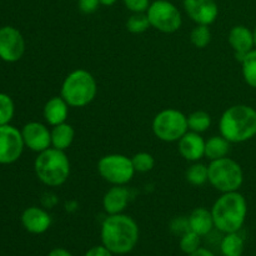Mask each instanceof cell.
<instances>
[{"instance_id":"cell-38","label":"cell","mask_w":256,"mask_h":256,"mask_svg":"<svg viewBox=\"0 0 256 256\" xmlns=\"http://www.w3.org/2000/svg\"><path fill=\"white\" fill-rule=\"evenodd\" d=\"M252 34H254V42H255V46H256V28L254 29V32H252Z\"/></svg>"},{"instance_id":"cell-12","label":"cell","mask_w":256,"mask_h":256,"mask_svg":"<svg viewBox=\"0 0 256 256\" xmlns=\"http://www.w3.org/2000/svg\"><path fill=\"white\" fill-rule=\"evenodd\" d=\"M22 140L25 148L34 152H42L52 148V132L46 125L39 122H30L22 126Z\"/></svg>"},{"instance_id":"cell-18","label":"cell","mask_w":256,"mask_h":256,"mask_svg":"<svg viewBox=\"0 0 256 256\" xmlns=\"http://www.w3.org/2000/svg\"><path fill=\"white\" fill-rule=\"evenodd\" d=\"M69 105L62 96H54L48 100L44 105L42 115L50 126L66 122L69 115Z\"/></svg>"},{"instance_id":"cell-13","label":"cell","mask_w":256,"mask_h":256,"mask_svg":"<svg viewBox=\"0 0 256 256\" xmlns=\"http://www.w3.org/2000/svg\"><path fill=\"white\" fill-rule=\"evenodd\" d=\"M184 10L196 25H212L219 16L215 0H184Z\"/></svg>"},{"instance_id":"cell-15","label":"cell","mask_w":256,"mask_h":256,"mask_svg":"<svg viewBox=\"0 0 256 256\" xmlns=\"http://www.w3.org/2000/svg\"><path fill=\"white\" fill-rule=\"evenodd\" d=\"M228 42L235 52V56L239 62H242L245 55L252 52L255 46L254 34L245 25H236V26L232 28V30L229 32V36H228Z\"/></svg>"},{"instance_id":"cell-6","label":"cell","mask_w":256,"mask_h":256,"mask_svg":"<svg viewBox=\"0 0 256 256\" xmlns=\"http://www.w3.org/2000/svg\"><path fill=\"white\" fill-rule=\"evenodd\" d=\"M208 172H209L208 182L222 194L239 192L244 182V172L240 164L228 156L210 162V164L208 165Z\"/></svg>"},{"instance_id":"cell-8","label":"cell","mask_w":256,"mask_h":256,"mask_svg":"<svg viewBox=\"0 0 256 256\" xmlns=\"http://www.w3.org/2000/svg\"><path fill=\"white\" fill-rule=\"evenodd\" d=\"M98 172L112 185H126L136 172L132 158L122 154H108L98 162Z\"/></svg>"},{"instance_id":"cell-28","label":"cell","mask_w":256,"mask_h":256,"mask_svg":"<svg viewBox=\"0 0 256 256\" xmlns=\"http://www.w3.org/2000/svg\"><path fill=\"white\" fill-rule=\"evenodd\" d=\"M15 114V104L5 92H0V126L10 124Z\"/></svg>"},{"instance_id":"cell-36","label":"cell","mask_w":256,"mask_h":256,"mask_svg":"<svg viewBox=\"0 0 256 256\" xmlns=\"http://www.w3.org/2000/svg\"><path fill=\"white\" fill-rule=\"evenodd\" d=\"M189 256H215V255L212 254L210 250L204 249V248H200V249H198L196 252H192V254H190Z\"/></svg>"},{"instance_id":"cell-10","label":"cell","mask_w":256,"mask_h":256,"mask_svg":"<svg viewBox=\"0 0 256 256\" xmlns=\"http://www.w3.org/2000/svg\"><path fill=\"white\" fill-rule=\"evenodd\" d=\"M24 148L22 130L10 124L0 126V164L9 165L18 162Z\"/></svg>"},{"instance_id":"cell-30","label":"cell","mask_w":256,"mask_h":256,"mask_svg":"<svg viewBox=\"0 0 256 256\" xmlns=\"http://www.w3.org/2000/svg\"><path fill=\"white\" fill-rule=\"evenodd\" d=\"M132 165L136 172H149L155 166V159L149 152H138L132 158Z\"/></svg>"},{"instance_id":"cell-22","label":"cell","mask_w":256,"mask_h":256,"mask_svg":"<svg viewBox=\"0 0 256 256\" xmlns=\"http://www.w3.org/2000/svg\"><path fill=\"white\" fill-rule=\"evenodd\" d=\"M220 252L222 256H242L244 252V239L239 232H228L220 242Z\"/></svg>"},{"instance_id":"cell-33","label":"cell","mask_w":256,"mask_h":256,"mask_svg":"<svg viewBox=\"0 0 256 256\" xmlns=\"http://www.w3.org/2000/svg\"><path fill=\"white\" fill-rule=\"evenodd\" d=\"M78 5H79V9L84 14H92V12L98 10L100 5V0H79Z\"/></svg>"},{"instance_id":"cell-25","label":"cell","mask_w":256,"mask_h":256,"mask_svg":"<svg viewBox=\"0 0 256 256\" xmlns=\"http://www.w3.org/2000/svg\"><path fill=\"white\" fill-rule=\"evenodd\" d=\"M188 182H190L194 186H202L209 179V172H208V166L202 162H195L189 169L186 170L185 174Z\"/></svg>"},{"instance_id":"cell-27","label":"cell","mask_w":256,"mask_h":256,"mask_svg":"<svg viewBox=\"0 0 256 256\" xmlns=\"http://www.w3.org/2000/svg\"><path fill=\"white\" fill-rule=\"evenodd\" d=\"M150 28L146 12H134L126 22V29L132 34H142Z\"/></svg>"},{"instance_id":"cell-35","label":"cell","mask_w":256,"mask_h":256,"mask_svg":"<svg viewBox=\"0 0 256 256\" xmlns=\"http://www.w3.org/2000/svg\"><path fill=\"white\" fill-rule=\"evenodd\" d=\"M48 256H72V254L70 252H68L66 249H62V248H55V249H52L49 252Z\"/></svg>"},{"instance_id":"cell-1","label":"cell","mask_w":256,"mask_h":256,"mask_svg":"<svg viewBox=\"0 0 256 256\" xmlns=\"http://www.w3.org/2000/svg\"><path fill=\"white\" fill-rule=\"evenodd\" d=\"M102 242L112 254L124 255L132 252L139 242V226L129 215H108L100 230Z\"/></svg>"},{"instance_id":"cell-7","label":"cell","mask_w":256,"mask_h":256,"mask_svg":"<svg viewBox=\"0 0 256 256\" xmlns=\"http://www.w3.org/2000/svg\"><path fill=\"white\" fill-rule=\"evenodd\" d=\"M152 132L165 142H179L188 132V116L176 109H164L155 115L152 120Z\"/></svg>"},{"instance_id":"cell-4","label":"cell","mask_w":256,"mask_h":256,"mask_svg":"<svg viewBox=\"0 0 256 256\" xmlns=\"http://www.w3.org/2000/svg\"><path fill=\"white\" fill-rule=\"evenodd\" d=\"M36 178L49 188L62 186L70 175V162L65 152L49 148L39 152L34 162Z\"/></svg>"},{"instance_id":"cell-37","label":"cell","mask_w":256,"mask_h":256,"mask_svg":"<svg viewBox=\"0 0 256 256\" xmlns=\"http://www.w3.org/2000/svg\"><path fill=\"white\" fill-rule=\"evenodd\" d=\"M118 0H100V5H104V6H112Z\"/></svg>"},{"instance_id":"cell-20","label":"cell","mask_w":256,"mask_h":256,"mask_svg":"<svg viewBox=\"0 0 256 256\" xmlns=\"http://www.w3.org/2000/svg\"><path fill=\"white\" fill-rule=\"evenodd\" d=\"M50 132H52V148L65 152V150L72 146L75 138V130L72 125L68 124V122H62V124L52 126Z\"/></svg>"},{"instance_id":"cell-14","label":"cell","mask_w":256,"mask_h":256,"mask_svg":"<svg viewBox=\"0 0 256 256\" xmlns=\"http://www.w3.org/2000/svg\"><path fill=\"white\" fill-rule=\"evenodd\" d=\"M22 224L32 234H44L52 226V216L46 210L39 206H30L22 212Z\"/></svg>"},{"instance_id":"cell-11","label":"cell","mask_w":256,"mask_h":256,"mask_svg":"<svg viewBox=\"0 0 256 256\" xmlns=\"http://www.w3.org/2000/svg\"><path fill=\"white\" fill-rule=\"evenodd\" d=\"M25 52V40L14 26L0 28V59L5 62H16Z\"/></svg>"},{"instance_id":"cell-16","label":"cell","mask_w":256,"mask_h":256,"mask_svg":"<svg viewBox=\"0 0 256 256\" xmlns=\"http://www.w3.org/2000/svg\"><path fill=\"white\" fill-rule=\"evenodd\" d=\"M179 154L188 162H199L205 156V140L199 132H188L182 139L178 142Z\"/></svg>"},{"instance_id":"cell-31","label":"cell","mask_w":256,"mask_h":256,"mask_svg":"<svg viewBox=\"0 0 256 256\" xmlns=\"http://www.w3.org/2000/svg\"><path fill=\"white\" fill-rule=\"evenodd\" d=\"M170 230L172 232V234L178 235V236H182L185 232H188L190 230L189 225V219L188 218H176L170 224Z\"/></svg>"},{"instance_id":"cell-2","label":"cell","mask_w":256,"mask_h":256,"mask_svg":"<svg viewBox=\"0 0 256 256\" xmlns=\"http://www.w3.org/2000/svg\"><path fill=\"white\" fill-rule=\"evenodd\" d=\"M219 130L232 144L252 139L256 135V110L244 104L228 108L220 118Z\"/></svg>"},{"instance_id":"cell-19","label":"cell","mask_w":256,"mask_h":256,"mask_svg":"<svg viewBox=\"0 0 256 256\" xmlns=\"http://www.w3.org/2000/svg\"><path fill=\"white\" fill-rule=\"evenodd\" d=\"M188 219H189L190 230L196 232L200 236H205L209 232H212V228H215L212 210H208L206 208L194 209L190 212Z\"/></svg>"},{"instance_id":"cell-23","label":"cell","mask_w":256,"mask_h":256,"mask_svg":"<svg viewBox=\"0 0 256 256\" xmlns=\"http://www.w3.org/2000/svg\"><path fill=\"white\" fill-rule=\"evenodd\" d=\"M240 62H242V72L245 82L256 89V49L248 52Z\"/></svg>"},{"instance_id":"cell-21","label":"cell","mask_w":256,"mask_h":256,"mask_svg":"<svg viewBox=\"0 0 256 256\" xmlns=\"http://www.w3.org/2000/svg\"><path fill=\"white\" fill-rule=\"evenodd\" d=\"M230 144L222 135H214L209 140L205 142V156L212 162V160L222 159L228 156L230 150Z\"/></svg>"},{"instance_id":"cell-5","label":"cell","mask_w":256,"mask_h":256,"mask_svg":"<svg viewBox=\"0 0 256 256\" xmlns=\"http://www.w3.org/2000/svg\"><path fill=\"white\" fill-rule=\"evenodd\" d=\"M98 84L92 72L85 69L72 70L62 84L60 96L70 108H84L95 99Z\"/></svg>"},{"instance_id":"cell-9","label":"cell","mask_w":256,"mask_h":256,"mask_svg":"<svg viewBox=\"0 0 256 256\" xmlns=\"http://www.w3.org/2000/svg\"><path fill=\"white\" fill-rule=\"evenodd\" d=\"M150 26L164 34H172L182 28V12L169 0H155L146 10Z\"/></svg>"},{"instance_id":"cell-29","label":"cell","mask_w":256,"mask_h":256,"mask_svg":"<svg viewBox=\"0 0 256 256\" xmlns=\"http://www.w3.org/2000/svg\"><path fill=\"white\" fill-rule=\"evenodd\" d=\"M200 244H202V236L198 235L196 232H192V230L180 236V249L188 255L192 254L198 249H200Z\"/></svg>"},{"instance_id":"cell-17","label":"cell","mask_w":256,"mask_h":256,"mask_svg":"<svg viewBox=\"0 0 256 256\" xmlns=\"http://www.w3.org/2000/svg\"><path fill=\"white\" fill-rule=\"evenodd\" d=\"M130 192L124 185H112L102 198V208L108 215L122 214L126 209Z\"/></svg>"},{"instance_id":"cell-26","label":"cell","mask_w":256,"mask_h":256,"mask_svg":"<svg viewBox=\"0 0 256 256\" xmlns=\"http://www.w3.org/2000/svg\"><path fill=\"white\" fill-rule=\"evenodd\" d=\"M190 42L199 49L206 48L212 42V32L209 25H196L190 32Z\"/></svg>"},{"instance_id":"cell-32","label":"cell","mask_w":256,"mask_h":256,"mask_svg":"<svg viewBox=\"0 0 256 256\" xmlns=\"http://www.w3.org/2000/svg\"><path fill=\"white\" fill-rule=\"evenodd\" d=\"M125 8L129 12H146V10L150 6V0H122Z\"/></svg>"},{"instance_id":"cell-24","label":"cell","mask_w":256,"mask_h":256,"mask_svg":"<svg viewBox=\"0 0 256 256\" xmlns=\"http://www.w3.org/2000/svg\"><path fill=\"white\" fill-rule=\"evenodd\" d=\"M210 125H212V116L206 112L196 110L188 116V126L190 132L202 134L209 129Z\"/></svg>"},{"instance_id":"cell-3","label":"cell","mask_w":256,"mask_h":256,"mask_svg":"<svg viewBox=\"0 0 256 256\" xmlns=\"http://www.w3.org/2000/svg\"><path fill=\"white\" fill-rule=\"evenodd\" d=\"M214 225L219 232H236L244 225L248 214V202L239 192H222L212 208Z\"/></svg>"},{"instance_id":"cell-34","label":"cell","mask_w":256,"mask_h":256,"mask_svg":"<svg viewBox=\"0 0 256 256\" xmlns=\"http://www.w3.org/2000/svg\"><path fill=\"white\" fill-rule=\"evenodd\" d=\"M84 256H112V252L108 250L104 245H99V246H94L88 250Z\"/></svg>"}]
</instances>
